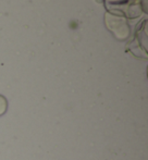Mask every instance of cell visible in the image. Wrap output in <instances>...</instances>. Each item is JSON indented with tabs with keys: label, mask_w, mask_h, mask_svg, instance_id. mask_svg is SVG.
Listing matches in <instances>:
<instances>
[{
	"label": "cell",
	"mask_w": 148,
	"mask_h": 160,
	"mask_svg": "<svg viewBox=\"0 0 148 160\" xmlns=\"http://www.w3.org/2000/svg\"><path fill=\"white\" fill-rule=\"evenodd\" d=\"M7 109H8V101H7L6 97L0 95V116L6 113Z\"/></svg>",
	"instance_id": "6da1fadb"
}]
</instances>
